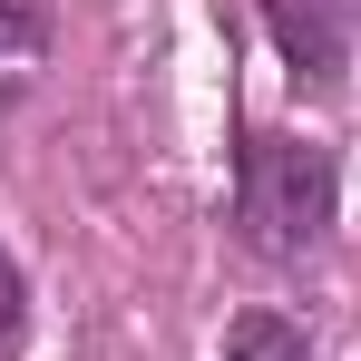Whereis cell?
Segmentation results:
<instances>
[{"label": "cell", "mask_w": 361, "mask_h": 361, "mask_svg": "<svg viewBox=\"0 0 361 361\" xmlns=\"http://www.w3.org/2000/svg\"><path fill=\"white\" fill-rule=\"evenodd\" d=\"M49 49H59V0H0V108L39 88Z\"/></svg>", "instance_id": "3"}, {"label": "cell", "mask_w": 361, "mask_h": 361, "mask_svg": "<svg viewBox=\"0 0 361 361\" xmlns=\"http://www.w3.org/2000/svg\"><path fill=\"white\" fill-rule=\"evenodd\" d=\"M274 59L302 98H342L352 88V49H361V0H254Z\"/></svg>", "instance_id": "2"}, {"label": "cell", "mask_w": 361, "mask_h": 361, "mask_svg": "<svg viewBox=\"0 0 361 361\" xmlns=\"http://www.w3.org/2000/svg\"><path fill=\"white\" fill-rule=\"evenodd\" d=\"M225 361H322V352H312V332H302L283 302H244L235 322H225Z\"/></svg>", "instance_id": "4"}, {"label": "cell", "mask_w": 361, "mask_h": 361, "mask_svg": "<svg viewBox=\"0 0 361 361\" xmlns=\"http://www.w3.org/2000/svg\"><path fill=\"white\" fill-rule=\"evenodd\" d=\"M225 225L254 264H312L342 225V157L302 127H244Z\"/></svg>", "instance_id": "1"}, {"label": "cell", "mask_w": 361, "mask_h": 361, "mask_svg": "<svg viewBox=\"0 0 361 361\" xmlns=\"http://www.w3.org/2000/svg\"><path fill=\"white\" fill-rule=\"evenodd\" d=\"M20 352H30V274L0 244V361H20Z\"/></svg>", "instance_id": "5"}]
</instances>
